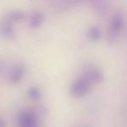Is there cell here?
Instances as JSON below:
<instances>
[{"mask_svg": "<svg viewBox=\"0 0 127 127\" xmlns=\"http://www.w3.org/2000/svg\"><path fill=\"white\" fill-rule=\"evenodd\" d=\"M124 26H125V17H124V15L119 12L113 15L111 22H110L109 29H108L107 36H106V40L108 41V43L112 44L115 42L121 31L123 30Z\"/></svg>", "mask_w": 127, "mask_h": 127, "instance_id": "6da1fadb", "label": "cell"}, {"mask_svg": "<svg viewBox=\"0 0 127 127\" xmlns=\"http://www.w3.org/2000/svg\"><path fill=\"white\" fill-rule=\"evenodd\" d=\"M92 84L82 75L81 77L76 78L70 87V93L74 98L83 97L90 92Z\"/></svg>", "mask_w": 127, "mask_h": 127, "instance_id": "7a4b0ae2", "label": "cell"}, {"mask_svg": "<svg viewBox=\"0 0 127 127\" xmlns=\"http://www.w3.org/2000/svg\"><path fill=\"white\" fill-rule=\"evenodd\" d=\"M83 76L90 82L92 85H97L103 82L104 78V73L99 68L94 65L87 66L84 71Z\"/></svg>", "mask_w": 127, "mask_h": 127, "instance_id": "3957f363", "label": "cell"}, {"mask_svg": "<svg viewBox=\"0 0 127 127\" xmlns=\"http://www.w3.org/2000/svg\"><path fill=\"white\" fill-rule=\"evenodd\" d=\"M20 127H37V120L33 113L25 112L20 116Z\"/></svg>", "mask_w": 127, "mask_h": 127, "instance_id": "277c9868", "label": "cell"}, {"mask_svg": "<svg viewBox=\"0 0 127 127\" xmlns=\"http://www.w3.org/2000/svg\"><path fill=\"white\" fill-rule=\"evenodd\" d=\"M44 19L45 18H44V13L39 11H34L30 16L29 25L32 29H38L44 24Z\"/></svg>", "mask_w": 127, "mask_h": 127, "instance_id": "5b68a950", "label": "cell"}, {"mask_svg": "<svg viewBox=\"0 0 127 127\" xmlns=\"http://www.w3.org/2000/svg\"><path fill=\"white\" fill-rule=\"evenodd\" d=\"M1 32L4 36H6L9 38H13L15 37V31L13 28L12 22L10 21L9 19H6L3 22L1 25Z\"/></svg>", "mask_w": 127, "mask_h": 127, "instance_id": "8992f818", "label": "cell"}, {"mask_svg": "<svg viewBox=\"0 0 127 127\" xmlns=\"http://www.w3.org/2000/svg\"><path fill=\"white\" fill-rule=\"evenodd\" d=\"M87 37L92 41H97L101 38L102 32L101 29L97 25H92L90 28L87 30L86 32Z\"/></svg>", "mask_w": 127, "mask_h": 127, "instance_id": "52a82bcc", "label": "cell"}, {"mask_svg": "<svg viewBox=\"0 0 127 127\" xmlns=\"http://www.w3.org/2000/svg\"><path fill=\"white\" fill-rule=\"evenodd\" d=\"M27 18V15L25 12L22 11H13L9 13L8 19L11 22H21Z\"/></svg>", "mask_w": 127, "mask_h": 127, "instance_id": "ba28073f", "label": "cell"}, {"mask_svg": "<svg viewBox=\"0 0 127 127\" xmlns=\"http://www.w3.org/2000/svg\"><path fill=\"white\" fill-rule=\"evenodd\" d=\"M24 74H25V68L23 65H19L15 69L11 76V81L13 83H18L22 79Z\"/></svg>", "mask_w": 127, "mask_h": 127, "instance_id": "9c48e42d", "label": "cell"}, {"mask_svg": "<svg viewBox=\"0 0 127 127\" xmlns=\"http://www.w3.org/2000/svg\"><path fill=\"white\" fill-rule=\"evenodd\" d=\"M27 94H28L29 98L33 101L40 100L41 97H42V93H41L40 89L37 88V87H32V88H30Z\"/></svg>", "mask_w": 127, "mask_h": 127, "instance_id": "30bf717a", "label": "cell"}]
</instances>
